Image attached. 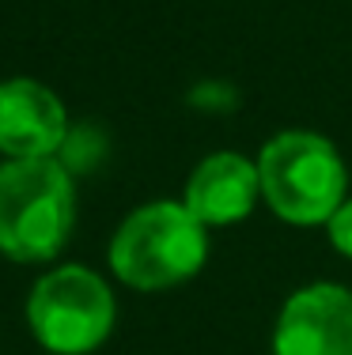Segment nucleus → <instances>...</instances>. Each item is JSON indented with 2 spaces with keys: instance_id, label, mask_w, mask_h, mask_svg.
Instances as JSON below:
<instances>
[{
  "instance_id": "nucleus-3",
  "label": "nucleus",
  "mask_w": 352,
  "mask_h": 355,
  "mask_svg": "<svg viewBox=\"0 0 352 355\" xmlns=\"http://www.w3.org/2000/svg\"><path fill=\"white\" fill-rule=\"evenodd\" d=\"M262 200L284 223H330L349 189V174L337 148L318 132L288 129L273 137L258 155Z\"/></svg>"
},
{
  "instance_id": "nucleus-6",
  "label": "nucleus",
  "mask_w": 352,
  "mask_h": 355,
  "mask_svg": "<svg viewBox=\"0 0 352 355\" xmlns=\"http://www.w3.org/2000/svg\"><path fill=\"white\" fill-rule=\"evenodd\" d=\"M69 140L65 103L38 80L0 83V151L8 159H57Z\"/></svg>"
},
{
  "instance_id": "nucleus-5",
  "label": "nucleus",
  "mask_w": 352,
  "mask_h": 355,
  "mask_svg": "<svg viewBox=\"0 0 352 355\" xmlns=\"http://www.w3.org/2000/svg\"><path fill=\"white\" fill-rule=\"evenodd\" d=\"M273 355H352V291L311 284L284 302L273 329Z\"/></svg>"
},
{
  "instance_id": "nucleus-8",
  "label": "nucleus",
  "mask_w": 352,
  "mask_h": 355,
  "mask_svg": "<svg viewBox=\"0 0 352 355\" xmlns=\"http://www.w3.org/2000/svg\"><path fill=\"white\" fill-rule=\"evenodd\" d=\"M326 231H330V242L337 246V253H345V257H352V197L341 200V208L330 216Z\"/></svg>"
},
{
  "instance_id": "nucleus-2",
  "label": "nucleus",
  "mask_w": 352,
  "mask_h": 355,
  "mask_svg": "<svg viewBox=\"0 0 352 355\" xmlns=\"http://www.w3.org/2000/svg\"><path fill=\"white\" fill-rule=\"evenodd\" d=\"M208 261V227L182 200L137 208L110 242V268L137 291H163L197 276Z\"/></svg>"
},
{
  "instance_id": "nucleus-1",
  "label": "nucleus",
  "mask_w": 352,
  "mask_h": 355,
  "mask_svg": "<svg viewBox=\"0 0 352 355\" xmlns=\"http://www.w3.org/2000/svg\"><path fill=\"white\" fill-rule=\"evenodd\" d=\"M76 223V189L61 159H8L0 166V253L42 265L65 250Z\"/></svg>"
},
{
  "instance_id": "nucleus-4",
  "label": "nucleus",
  "mask_w": 352,
  "mask_h": 355,
  "mask_svg": "<svg viewBox=\"0 0 352 355\" xmlns=\"http://www.w3.org/2000/svg\"><path fill=\"white\" fill-rule=\"evenodd\" d=\"M110 284L87 265H61L31 287L27 321L31 333L53 355H87L114 329Z\"/></svg>"
},
{
  "instance_id": "nucleus-7",
  "label": "nucleus",
  "mask_w": 352,
  "mask_h": 355,
  "mask_svg": "<svg viewBox=\"0 0 352 355\" xmlns=\"http://www.w3.org/2000/svg\"><path fill=\"white\" fill-rule=\"evenodd\" d=\"M258 197H262L258 163H250L239 151H216L194 166L182 205L205 227H228L254 212Z\"/></svg>"
}]
</instances>
